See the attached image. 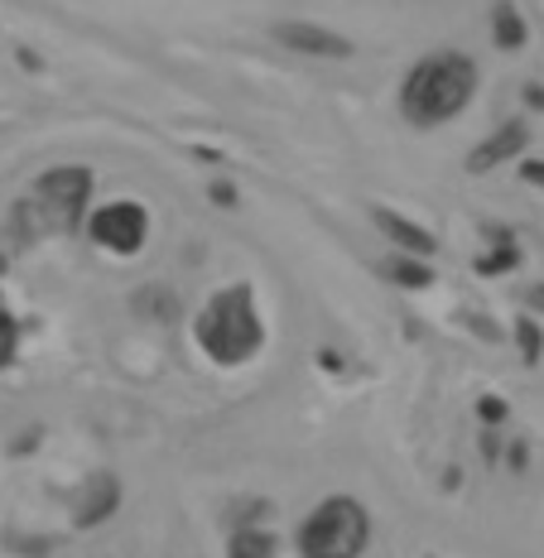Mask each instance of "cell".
Instances as JSON below:
<instances>
[{
  "label": "cell",
  "instance_id": "obj_1",
  "mask_svg": "<svg viewBox=\"0 0 544 558\" xmlns=\"http://www.w3.org/2000/svg\"><path fill=\"white\" fill-rule=\"evenodd\" d=\"M477 87V63L462 53H430L404 73L400 83V111L410 125H444L472 101Z\"/></svg>",
  "mask_w": 544,
  "mask_h": 558
},
{
  "label": "cell",
  "instance_id": "obj_2",
  "mask_svg": "<svg viewBox=\"0 0 544 558\" xmlns=\"http://www.w3.org/2000/svg\"><path fill=\"white\" fill-rule=\"evenodd\" d=\"M198 342L203 352L213 356L217 366H241L261 352L265 328H261V313L256 299H251L246 284H231L198 313Z\"/></svg>",
  "mask_w": 544,
  "mask_h": 558
},
{
  "label": "cell",
  "instance_id": "obj_3",
  "mask_svg": "<svg viewBox=\"0 0 544 558\" xmlns=\"http://www.w3.org/2000/svg\"><path fill=\"white\" fill-rule=\"evenodd\" d=\"M372 539V520L356 496H328L314 515L299 525L304 558H356Z\"/></svg>",
  "mask_w": 544,
  "mask_h": 558
},
{
  "label": "cell",
  "instance_id": "obj_4",
  "mask_svg": "<svg viewBox=\"0 0 544 558\" xmlns=\"http://www.w3.org/2000/svg\"><path fill=\"white\" fill-rule=\"evenodd\" d=\"M87 197H92V173L77 165L49 169L29 193V222L39 231H73L87 213Z\"/></svg>",
  "mask_w": 544,
  "mask_h": 558
},
{
  "label": "cell",
  "instance_id": "obj_5",
  "mask_svg": "<svg viewBox=\"0 0 544 558\" xmlns=\"http://www.w3.org/2000/svg\"><path fill=\"white\" fill-rule=\"evenodd\" d=\"M92 241H97L101 251H116V255H135L145 246V236H149V217H145V207L141 203H107L101 213H92Z\"/></svg>",
  "mask_w": 544,
  "mask_h": 558
},
{
  "label": "cell",
  "instance_id": "obj_6",
  "mask_svg": "<svg viewBox=\"0 0 544 558\" xmlns=\"http://www.w3.org/2000/svg\"><path fill=\"white\" fill-rule=\"evenodd\" d=\"M275 39L285 44L289 53H304V58H347L352 44L342 34L323 29V25H275Z\"/></svg>",
  "mask_w": 544,
  "mask_h": 558
},
{
  "label": "cell",
  "instance_id": "obj_7",
  "mask_svg": "<svg viewBox=\"0 0 544 558\" xmlns=\"http://www.w3.org/2000/svg\"><path fill=\"white\" fill-rule=\"evenodd\" d=\"M525 140H530V131H525V125H520V121H506L501 131H496V135H487V140H482L477 149H472L468 169H472V173H492L496 165H506V159H516L520 149H525Z\"/></svg>",
  "mask_w": 544,
  "mask_h": 558
},
{
  "label": "cell",
  "instance_id": "obj_8",
  "mask_svg": "<svg viewBox=\"0 0 544 558\" xmlns=\"http://www.w3.org/2000/svg\"><path fill=\"white\" fill-rule=\"evenodd\" d=\"M376 227L386 231V236L396 241L400 251H410V255H434V231H424V227L404 222L400 213H376Z\"/></svg>",
  "mask_w": 544,
  "mask_h": 558
},
{
  "label": "cell",
  "instance_id": "obj_9",
  "mask_svg": "<svg viewBox=\"0 0 544 558\" xmlns=\"http://www.w3.org/2000/svg\"><path fill=\"white\" fill-rule=\"evenodd\" d=\"M227 558H275V539L265 530H237Z\"/></svg>",
  "mask_w": 544,
  "mask_h": 558
},
{
  "label": "cell",
  "instance_id": "obj_10",
  "mask_svg": "<svg viewBox=\"0 0 544 558\" xmlns=\"http://www.w3.org/2000/svg\"><path fill=\"white\" fill-rule=\"evenodd\" d=\"M496 44L501 49H520L525 44V20L516 5H496Z\"/></svg>",
  "mask_w": 544,
  "mask_h": 558
},
{
  "label": "cell",
  "instance_id": "obj_11",
  "mask_svg": "<svg viewBox=\"0 0 544 558\" xmlns=\"http://www.w3.org/2000/svg\"><path fill=\"white\" fill-rule=\"evenodd\" d=\"M386 270L396 275L404 289H424V284H430V279H434V275H430V265H420V260H390Z\"/></svg>",
  "mask_w": 544,
  "mask_h": 558
},
{
  "label": "cell",
  "instance_id": "obj_12",
  "mask_svg": "<svg viewBox=\"0 0 544 558\" xmlns=\"http://www.w3.org/2000/svg\"><path fill=\"white\" fill-rule=\"evenodd\" d=\"M15 342H20V323L10 318L5 299H0V366H10V356H15Z\"/></svg>",
  "mask_w": 544,
  "mask_h": 558
},
{
  "label": "cell",
  "instance_id": "obj_13",
  "mask_svg": "<svg viewBox=\"0 0 544 558\" xmlns=\"http://www.w3.org/2000/svg\"><path fill=\"white\" fill-rule=\"evenodd\" d=\"M520 352H525V362H535L540 356V332H535V323H520Z\"/></svg>",
  "mask_w": 544,
  "mask_h": 558
},
{
  "label": "cell",
  "instance_id": "obj_14",
  "mask_svg": "<svg viewBox=\"0 0 544 558\" xmlns=\"http://www.w3.org/2000/svg\"><path fill=\"white\" fill-rule=\"evenodd\" d=\"M511 265H516V246H501V251H496V255H487V260H482V270H511Z\"/></svg>",
  "mask_w": 544,
  "mask_h": 558
},
{
  "label": "cell",
  "instance_id": "obj_15",
  "mask_svg": "<svg viewBox=\"0 0 544 558\" xmlns=\"http://www.w3.org/2000/svg\"><path fill=\"white\" fill-rule=\"evenodd\" d=\"M520 173H525V183H540V189H544V165H525Z\"/></svg>",
  "mask_w": 544,
  "mask_h": 558
},
{
  "label": "cell",
  "instance_id": "obj_16",
  "mask_svg": "<svg viewBox=\"0 0 544 558\" xmlns=\"http://www.w3.org/2000/svg\"><path fill=\"white\" fill-rule=\"evenodd\" d=\"M530 304H535V308H544V284H540V289H530Z\"/></svg>",
  "mask_w": 544,
  "mask_h": 558
}]
</instances>
